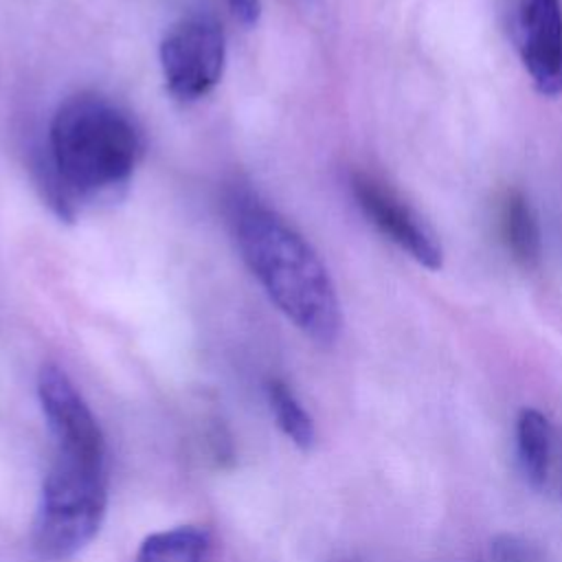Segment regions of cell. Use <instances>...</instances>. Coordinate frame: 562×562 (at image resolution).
I'll return each mask as SVG.
<instances>
[{"instance_id":"12","label":"cell","mask_w":562,"mask_h":562,"mask_svg":"<svg viewBox=\"0 0 562 562\" xmlns=\"http://www.w3.org/2000/svg\"><path fill=\"white\" fill-rule=\"evenodd\" d=\"M226 7L233 13V18L237 22H241L244 26L257 24V20L261 15V2L259 0H226Z\"/></svg>"},{"instance_id":"2","label":"cell","mask_w":562,"mask_h":562,"mask_svg":"<svg viewBox=\"0 0 562 562\" xmlns=\"http://www.w3.org/2000/svg\"><path fill=\"white\" fill-rule=\"evenodd\" d=\"M55 180L79 195L123 187L143 151L134 121L99 94H77L53 116L48 132Z\"/></svg>"},{"instance_id":"1","label":"cell","mask_w":562,"mask_h":562,"mask_svg":"<svg viewBox=\"0 0 562 562\" xmlns=\"http://www.w3.org/2000/svg\"><path fill=\"white\" fill-rule=\"evenodd\" d=\"M235 237L272 303L307 338L334 345L342 329V312L331 277L310 241L281 215L252 202L239 204Z\"/></svg>"},{"instance_id":"9","label":"cell","mask_w":562,"mask_h":562,"mask_svg":"<svg viewBox=\"0 0 562 562\" xmlns=\"http://www.w3.org/2000/svg\"><path fill=\"white\" fill-rule=\"evenodd\" d=\"M501 237L509 257L522 268L533 270L542 257V233L529 198L512 189L501 204Z\"/></svg>"},{"instance_id":"7","label":"cell","mask_w":562,"mask_h":562,"mask_svg":"<svg viewBox=\"0 0 562 562\" xmlns=\"http://www.w3.org/2000/svg\"><path fill=\"white\" fill-rule=\"evenodd\" d=\"M516 42L533 88L542 97L562 94V4L518 0Z\"/></svg>"},{"instance_id":"10","label":"cell","mask_w":562,"mask_h":562,"mask_svg":"<svg viewBox=\"0 0 562 562\" xmlns=\"http://www.w3.org/2000/svg\"><path fill=\"white\" fill-rule=\"evenodd\" d=\"M211 533L204 527L182 525L149 533L136 553V562H206Z\"/></svg>"},{"instance_id":"4","label":"cell","mask_w":562,"mask_h":562,"mask_svg":"<svg viewBox=\"0 0 562 562\" xmlns=\"http://www.w3.org/2000/svg\"><path fill=\"white\" fill-rule=\"evenodd\" d=\"M226 40L211 15L180 20L160 44L165 83L180 101H193L213 90L224 70Z\"/></svg>"},{"instance_id":"3","label":"cell","mask_w":562,"mask_h":562,"mask_svg":"<svg viewBox=\"0 0 562 562\" xmlns=\"http://www.w3.org/2000/svg\"><path fill=\"white\" fill-rule=\"evenodd\" d=\"M108 509V465L53 454L42 481L31 542L46 562L77 555L99 533Z\"/></svg>"},{"instance_id":"8","label":"cell","mask_w":562,"mask_h":562,"mask_svg":"<svg viewBox=\"0 0 562 562\" xmlns=\"http://www.w3.org/2000/svg\"><path fill=\"white\" fill-rule=\"evenodd\" d=\"M555 448V426L536 408H522L516 419V452L525 481L533 490H547Z\"/></svg>"},{"instance_id":"13","label":"cell","mask_w":562,"mask_h":562,"mask_svg":"<svg viewBox=\"0 0 562 562\" xmlns=\"http://www.w3.org/2000/svg\"><path fill=\"white\" fill-rule=\"evenodd\" d=\"M555 485L558 496L562 501V432L555 428V448H553V461H551V479L549 485Z\"/></svg>"},{"instance_id":"6","label":"cell","mask_w":562,"mask_h":562,"mask_svg":"<svg viewBox=\"0 0 562 562\" xmlns=\"http://www.w3.org/2000/svg\"><path fill=\"white\" fill-rule=\"evenodd\" d=\"M349 187L362 215L389 241L428 270H439L443 266V248L439 237L391 187L364 171H356Z\"/></svg>"},{"instance_id":"11","label":"cell","mask_w":562,"mask_h":562,"mask_svg":"<svg viewBox=\"0 0 562 562\" xmlns=\"http://www.w3.org/2000/svg\"><path fill=\"white\" fill-rule=\"evenodd\" d=\"M268 404L272 411V417L281 432L301 450H310L316 441V428L310 417V413L303 408V404L296 400L292 389L281 380H270L266 384Z\"/></svg>"},{"instance_id":"5","label":"cell","mask_w":562,"mask_h":562,"mask_svg":"<svg viewBox=\"0 0 562 562\" xmlns=\"http://www.w3.org/2000/svg\"><path fill=\"white\" fill-rule=\"evenodd\" d=\"M37 397L53 439V454L108 463L103 430L64 369L57 364L40 369Z\"/></svg>"}]
</instances>
